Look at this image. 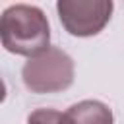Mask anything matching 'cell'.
Returning a JSON list of instances; mask_svg holds the SVG:
<instances>
[{
    "mask_svg": "<svg viewBox=\"0 0 124 124\" xmlns=\"http://www.w3.org/2000/svg\"><path fill=\"white\" fill-rule=\"evenodd\" d=\"M0 39L8 52L31 58L48 48L50 25L41 8L14 4L2 12Z\"/></svg>",
    "mask_w": 124,
    "mask_h": 124,
    "instance_id": "6da1fadb",
    "label": "cell"
},
{
    "mask_svg": "<svg viewBox=\"0 0 124 124\" xmlns=\"http://www.w3.org/2000/svg\"><path fill=\"white\" fill-rule=\"evenodd\" d=\"M74 60L58 46H48L37 56L27 58L21 68V79L31 93H58L74 83Z\"/></svg>",
    "mask_w": 124,
    "mask_h": 124,
    "instance_id": "7a4b0ae2",
    "label": "cell"
},
{
    "mask_svg": "<svg viewBox=\"0 0 124 124\" xmlns=\"http://www.w3.org/2000/svg\"><path fill=\"white\" fill-rule=\"evenodd\" d=\"M110 0H60L56 4L62 27L74 37H93L110 21Z\"/></svg>",
    "mask_w": 124,
    "mask_h": 124,
    "instance_id": "3957f363",
    "label": "cell"
},
{
    "mask_svg": "<svg viewBox=\"0 0 124 124\" xmlns=\"http://www.w3.org/2000/svg\"><path fill=\"white\" fill-rule=\"evenodd\" d=\"M66 116L70 124H114L110 107L95 99H85L72 105L66 110Z\"/></svg>",
    "mask_w": 124,
    "mask_h": 124,
    "instance_id": "277c9868",
    "label": "cell"
},
{
    "mask_svg": "<svg viewBox=\"0 0 124 124\" xmlns=\"http://www.w3.org/2000/svg\"><path fill=\"white\" fill-rule=\"evenodd\" d=\"M27 124H70L66 112L54 108H37L27 116Z\"/></svg>",
    "mask_w": 124,
    "mask_h": 124,
    "instance_id": "5b68a950",
    "label": "cell"
}]
</instances>
